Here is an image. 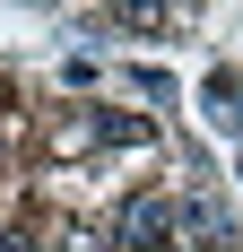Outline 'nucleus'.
Returning <instances> with one entry per match:
<instances>
[{"instance_id": "1", "label": "nucleus", "mask_w": 243, "mask_h": 252, "mask_svg": "<svg viewBox=\"0 0 243 252\" xmlns=\"http://www.w3.org/2000/svg\"><path fill=\"white\" fill-rule=\"evenodd\" d=\"M174 226H182V209L165 191H139L122 209V226H113V252H174Z\"/></svg>"}, {"instance_id": "2", "label": "nucleus", "mask_w": 243, "mask_h": 252, "mask_svg": "<svg viewBox=\"0 0 243 252\" xmlns=\"http://www.w3.org/2000/svg\"><path fill=\"white\" fill-rule=\"evenodd\" d=\"M61 252H113V235H96V226H70V235H61Z\"/></svg>"}, {"instance_id": "3", "label": "nucleus", "mask_w": 243, "mask_h": 252, "mask_svg": "<svg viewBox=\"0 0 243 252\" xmlns=\"http://www.w3.org/2000/svg\"><path fill=\"white\" fill-rule=\"evenodd\" d=\"M0 252H44V235H35V226H9V235H0Z\"/></svg>"}]
</instances>
